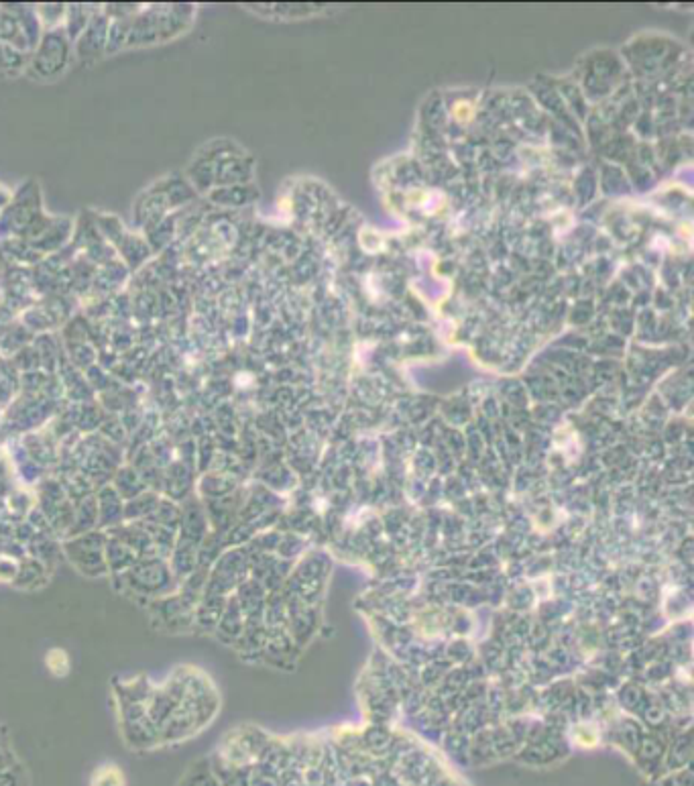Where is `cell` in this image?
Wrapping results in <instances>:
<instances>
[{"mask_svg": "<svg viewBox=\"0 0 694 786\" xmlns=\"http://www.w3.org/2000/svg\"><path fill=\"white\" fill-rule=\"evenodd\" d=\"M45 666L53 677L64 679L70 672V656L64 648H51L45 656Z\"/></svg>", "mask_w": 694, "mask_h": 786, "instance_id": "6", "label": "cell"}, {"mask_svg": "<svg viewBox=\"0 0 694 786\" xmlns=\"http://www.w3.org/2000/svg\"><path fill=\"white\" fill-rule=\"evenodd\" d=\"M90 786H127V780L117 764H102L94 770Z\"/></svg>", "mask_w": 694, "mask_h": 786, "instance_id": "5", "label": "cell"}, {"mask_svg": "<svg viewBox=\"0 0 694 786\" xmlns=\"http://www.w3.org/2000/svg\"><path fill=\"white\" fill-rule=\"evenodd\" d=\"M68 58H70V43L66 31L53 29L41 39L29 64V70L39 78H53L64 72Z\"/></svg>", "mask_w": 694, "mask_h": 786, "instance_id": "3", "label": "cell"}, {"mask_svg": "<svg viewBox=\"0 0 694 786\" xmlns=\"http://www.w3.org/2000/svg\"><path fill=\"white\" fill-rule=\"evenodd\" d=\"M121 579L127 581V587L135 593V595H143L149 599V603L153 599H159L163 595H169L173 591V577L169 565L161 556H153V558H141L137 563L121 573Z\"/></svg>", "mask_w": 694, "mask_h": 786, "instance_id": "1", "label": "cell"}, {"mask_svg": "<svg viewBox=\"0 0 694 786\" xmlns=\"http://www.w3.org/2000/svg\"><path fill=\"white\" fill-rule=\"evenodd\" d=\"M194 607L190 601H186L180 593L173 595H163L159 599H153L149 603L153 624L165 632L180 634L188 632L194 624Z\"/></svg>", "mask_w": 694, "mask_h": 786, "instance_id": "4", "label": "cell"}, {"mask_svg": "<svg viewBox=\"0 0 694 786\" xmlns=\"http://www.w3.org/2000/svg\"><path fill=\"white\" fill-rule=\"evenodd\" d=\"M70 563L88 577H102L106 567V536L102 532H84L64 544Z\"/></svg>", "mask_w": 694, "mask_h": 786, "instance_id": "2", "label": "cell"}, {"mask_svg": "<svg viewBox=\"0 0 694 786\" xmlns=\"http://www.w3.org/2000/svg\"><path fill=\"white\" fill-rule=\"evenodd\" d=\"M25 62L27 58L23 51H17L5 43H0V72H9V70L17 72L25 66Z\"/></svg>", "mask_w": 694, "mask_h": 786, "instance_id": "7", "label": "cell"}]
</instances>
